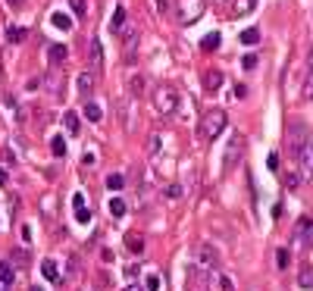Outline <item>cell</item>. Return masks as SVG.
<instances>
[{"label": "cell", "instance_id": "bcb514c9", "mask_svg": "<svg viewBox=\"0 0 313 291\" xmlns=\"http://www.w3.org/2000/svg\"><path fill=\"white\" fill-rule=\"evenodd\" d=\"M125 291H147V288H141V285H129Z\"/></svg>", "mask_w": 313, "mask_h": 291}, {"label": "cell", "instance_id": "7dc6e473", "mask_svg": "<svg viewBox=\"0 0 313 291\" xmlns=\"http://www.w3.org/2000/svg\"><path fill=\"white\" fill-rule=\"evenodd\" d=\"M307 60H310V72H313V47H310V56H307Z\"/></svg>", "mask_w": 313, "mask_h": 291}, {"label": "cell", "instance_id": "8d00e7d4", "mask_svg": "<svg viewBox=\"0 0 313 291\" xmlns=\"http://www.w3.org/2000/svg\"><path fill=\"white\" fill-rule=\"evenodd\" d=\"M166 197H172V201H176V197H182V185H169V188H166Z\"/></svg>", "mask_w": 313, "mask_h": 291}, {"label": "cell", "instance_id": "d6a6232c", "mask_svg": "<svg viewBox=\"0 0 313 291\" xmlns=\"http://www.w3.org/2000/svg\"><path fill=\"white\" fill-rule=\"evenodd\" d=\"M304 97L313 103V72H310V75H307V81H304Z\"/></svg>", "mask_w": 313, "mask_h": 291}, {"label": "cell", "instance_id": "4dcf8cb0", "mask_svg": "<svg viewBox=\"0 0 313 291\" xmlns=\"http://www.w3.org/2000/svg\"><path fill=\"white\" fill-rule=\"evenodd\" d=\"M75 219H78V223H91V210H85V207H75Z\"/></svg>", "mask_w": 313, "mask_h": 291}, {"label": "cell", "instance_id": "5bb4252c", "mask_svg": "<svg viewBox=\"0 0 313 291\" xmlns=\"http://www.w3.org/2000/svg\"><path fill=\"white\" fill-rule=\"evenodd\" d=\"M204 270H207V266H188V279H191L194 285H201V288L210 285V282H207V273H204Z\"/></svg>", "mask_w": 313, "mask_h": 291}, {"label": "cell", "instance_id": "ba28073f", "mask_svg": "<svg viewBox=\"0 0 313 291\" xmlns=\"http://www.w3.org/2000/svg\"><path fill=\"white\" fill-rule=\"evenodd\" d=\"M295 241L301 244V248H313V223H310V219H301V223H298V232H295Z\"/></svg>", "mask_w": 313, "mask_h": 291}, {"label": "cell", "instance_id": "f907efd6", "mask_svg": "<svg viewBox=\"0 0 313 291\" xmlns=\"http://www.w3.org/2000/svg\"><path fill=\"white\" fill-rule=\"evenodd\" d=\"M213 3H229V0H213Z\"/></svg>", "mask_w": 313, "mask_h": 291}, {"label": "cell", "instance_id": "f35d334b", "mask_svg": "<svg viewBox=\"0 0 313 291\" xmlns=\"http://www.w3.org/2000/svg\"><path fill=\"white\" fill-rule=\"evenodd\" d=\"M266 166H270V169L276 172V169H279V157H276V154H270V160H266Z\"/></svg>", "mask_w": 313, "mask_h": 291}, {"label": "cell", "instance_id": "d4e9b609", "mask_svg": "<svg viewBox=\"0 0 313 291\" xmlns=\"http://www.w3.org/2000/svg\"><path fill=\"white\" fill-rule=\"evenodd\" d=\"M298 285H301V288H313V270H310V266H304V270H301Z\"/></svg>", "mask_w": 313, "mask_h": 291}, {"label": "cell", "instance_id": "681fc988", "mask_svg": "<svg viewBox=\"0 0 313 291\" xmlns=\"http://www.w3.org/2000/svg\"><path fill=\"white\" fill-rule=\"evenodd\" d=\"M28 291H41V288H38V285H31V288H28Z\"/></svg>", "mask_w": 313, "mask_h": 291}, {"label": "cell", "instance_id": "9a60e30c", "mask_svg": "<svg viewBox=\"0 0 313 291\" xmlns=\"http://www.w3.org/2000/svg\"><path fill=\"white\" fill-rule=\"evenodd\" d=\"M41 273H44V279H47V282H60V285H63V279H60V273H56L53 260H44V263H41Z\"/></svg>", "mask_w": 313, "mask_h": 291}, {"label": "cell", "instance_id": "f546056e", "mask_svg": "<svg viewBox=\"0 0 313 291\" xmlns=\"http://www.w3.org/2000/svg\"><path fill=\"white\" fill-rule=\"evenodd\" d=\"M129 91H132V94H141V91H144V78L141 75H132L129 78Z\"/></svg>", "mask_w": 313, "mask_h": 291}, {"label": "cell", "instance_id": "1f68e13d", "mask_svg": "<svg viewBox=\"0 0 313 291\" xmlns=\"http://www.w3.org/2000/svg\"><path fill=\"white\" fill-rule=\"evenodd\" d=\"M276 266H279V270H285V266H288V251L285 248L276 251Z\"/></svg>", "mask_w": 313, "mask_h": 291}, {"label": "cell", "instance_id": "ab89813d", "mask_svg": "<svg viewBox=\"0 0 313 291\" xmlns=\"http://www.w3.org/2000/svg\"><path fill=\"white\" fill-rule=\"evenodd\" d=\"M285 185H288V188H298V185H301V179H298V176H295V172H292V176H288V179H285Z\"/></svg>", "mask_w": 313, "mask_h": 291}, {"label": "cell", "instance_id": "ee69618b", "mask_svg": "<svg viewBox=\"0 0 313 291\" xmlns=\"http://www.w3.org/2000/svg\"><path fill=\"white\" fill-rule=\"evenodd\" d=\"M157 9H160V13H166V9H169V3H166V0H157Z\"/></svg>", "mask_w": 313, "mask_h": 291}, {"label": "cell", "instance_id": "c3c4849f", "mask_svg": "<svg viewBox=\"0 0 313 291\" xmlns=\"http://www.w3.org/2000/svg\"><path fill=\"white\" fill-rule=\"evenodd\" d=\"M9 3H13V6H22V3H25V0H9Z\"/></svg>", "mask_w": 313, "mask_h": 291}, {"label": "cell", "instance_id": "836d02e7", "mask_svg": "<svg viewBox=\"0 0 313 291\" xmlns=\"http://www.w3.org/2000/svg\"><path fill=\"white\" fill-rule=\"evenodd\" d=\"M144 288H147V291H160V276H147Z\"/></svg>", "mask_w": 313, "mask_h": 291}, {"label": "cell", "instance_id": "d6986e66", "mask_svg": "<svg viewBox=\"0 0 313 291\" xmlns=\"http://www.w3.org/2000/svg\"><path fill=\"white\" fill-rule=\"evenodd\" d=\"M50 22H53V28H60V31H69V28H72V19H69L66 13H53Z\"/></svg>", "mask_w": 313, "mask_h": 291}, {"label": "cell", "instance_id": "4316f807", "mask_svg": "<svg viewBox=\"0 0 313 291\" xmlns=\"http://www.w3.org/2000/svg\"><path fill=\"white\" fill-rule=\"evenodd\" d=\"M219 41H223V38H219V31H213V34H207V38L201 41V47H204V50H216Z\"/></svg>", "mask_w": 313, "mask_h": 291}, {"label": "cell", "instance_id": "484cf974", "mask_svg": "<svg viewBox=\"0 0 313 291\" xmlns=\"http://www.w3.org/2000/svg\"><path fill=\"white\" fill-rule=\"evenodd\" d=\"M257 0H235V16H248Z\"/></svg>", "mask_w": 313, "mask_h": 291}, {"label": "cell", "instance_id": "277c9868", "mask_svg": "<svg viewBox=\"0 0 313 291\" xmlns=\"http://www.w3.org/2000/svg\"><path fill=\"white\" fill-rule=\"evenodd\" d=\"M204 13L201 0H179V22L182 25H191V22H198Z\"/></svg>", "mask_w": 313, "mask_h": 291}, {"label": "cell", "instance_id": "6da1fadb", "mask_svg": "<svg viewBox=\"0 0 313 291\" xmlns=\"http://www.w3.org/2000/svg\"><path fill=\"white\" fill-rule=\"evenodd\" d=\"M226 110L223 107H213V110H207L204 116H201V122H198V132H201V138L204 141H213V138H219L226 132Z\"/></svg>", "mask_w": 313, "mask_h": 291}, {"label": "cell", "instance_id": "ffe728a7", "mask_svg": "<svg viewBox=\"0 0 313 291\" xmlns=\"http://www.w3.org/2000/svg\"><path fill=\"white\" fill-rule=\"evenodd\" d=\"M238 38H241V44H248V47H254V44L260 41V28H245V31L238 34Z\"/></svg>", "mask_w": 313, "mask_h": 291}, {"label": "cell", "instance_id": "74e56055", "mask_svg": "<svg viewBox=\"0 0 313 291\" xmlns=\"http://www.w3.org/2000/svg\"><path fill=\"white\" fill-rule=\"evenodd\" d=\"M94 163H97V157H94V150H88V147H85V166H94Z\"/></svg>", "mask_w": 313, "mask_h": 291}, {"label": "cell", "instance_id": "30bf717a", "mask_svg": "<svg viewBox=\"0 0 313 291\" xmlns=\"http://www.w3.org/2000/svg\"><path fill=\"white\" fill-rule=\"evenodd\" d=\"M107 210H110V216L113 219H122L125 213H129V204L122 201V197H110V204H107Z\"/></svg>", "mask_w": 313, "mask_h": 291}, {"label": "cell", "instance_id": "83f0119b", "mask_svg": "<svg viewBox=\"0 0 313 291\" xmlns=\"http://www.w3.org/2000/svg\"><path fill=\"white\" fill-rule=\"evenodd\" d=\"M63 122H66V129L72 132V135H78V116L69 110V113H63Z\"/></svg>", "mask_w": 313, "mask_h": 291}, {"label": "cell", "instance_id": "52a82bcc", "mask_svg": "<svg viewBox=\"0 0 313 291\" xmlns=\"http://www.w3.org/2000/svg\"><path fill=\"white\" fill-rule=\"evenodd\" d=\"M198 263L207 266V270H216V266H219V254H216L213 244H201V248H198Z\"/></svg>", "mask_w": 313, "mask_h": 291}, {"label": "cell", "instance_id": "2e32d148", "mask_svg": "<svg viewBox=\"0 0 313 291\" xmlns=\"http://www.w3.org/2000/svg\"><path fill=\"white\" fill-rule=\"evenodd\" d=\"M122 25H125V6H116V13H113V19H110V31L119 34Z\"/></svg>", "mask_w": 313, "mask_h": 291}, {"label": "cell", "instance_id": "d590c367", "mask_svg": "<svg viewBox=\"0 0 313 291\" xmlns=\"http://www.w3.org/2000/svg\"><path fill=\"white\" fill-rule=\"evenodd\" d=\"M241 66H245V69H254V66H257V53H245V60H241Z\"/></svg>", "mask_w": 313, "mask_h": 291}, {"label": "cell", "instance_id": "7c38bea8", "mask_svg": "<svg viewBox=\"0 0 313 291\" xmlns=\"http://www.w3.org/2000/svg\"><path fill=\"white\" fill-rule=\"evenodd\" d=\"M75 88H78V94H91V88H94V72H82L75 78Z\"/></svg>", "mask_w": 313, "mask_h": 291}, {"label": "cell", "instance_id": "b9f144b4", "mask_svg": "<svg viewBox=\"0 0 313 291\" xmlns=\"http://www.w3.org/2000/svg\"><path fill=\"white\" fill-rule=\"evenodd\" d=\"M157 150H160V135L150 138V154H157Z\"/></svg>", "mask_w": 313, "mask_h": 291}, {"label": "cell", "instance_id": "ac0fdd59", "mask_svg": "<svg viewBox=\"0 0 313 291\" xmlns=\"http://www.w3.org/2000/svg\"><path fill=\"white\" fill-rule=\"evenodd\" d=\"M103 185H107L110 191H122V188H125V176H119V172H110Z\"/></svg>", "mask_w": 313, "mask_h": 291}, {"label": "cell", "instance_id": "3957f363", "mask_svg": "<svg viewBox=\"0 0 313 291\" xmlns=\"http://www.w3.org/2000/svg\"><path fill=\"white\" fill-rule=\"evenodd\" d=\"M310 138H313V135L307 132V125H304V122H292V125H288V138H285V141H288V154L298 160V157H301V150L307 147Z\"/></svg>", "mask_w": 313, "mask_h": 291}, {"label": "cell", "instance_id": "e575fe53", "mask_svg": "<svg viewBox=\"0 0 313 291\" xmlns=\"http://www.w3.org/2000/svg\"><path fill=\"white\" fill-rule=\"evenodd\" d=\"M72 9H75V16L82 19L85 13H88V6H85V0H72Z\"/></svg>", "mask_w": 313, "mask_h": 291}, {"label": "cell", "instance_id": "9c48e42d", "mask_svg": "<svg viewBox=\"0 0 313 291\" xmlns=\"http://www.w3.org/2000/svg\"><path fill=\"white\" fill-rule=\"evenodd\" d=\"M298 163H301V169H304V176H313V138L307 141V147L301 150V157H298Z\"/></svg>", "mask_w": 313, "mask_h": 291}, {"label": "cell", "instance_id": "e0dca14e", "mask_svg": "<svg viewBox=\"0 0 313 291\" xmlns=\"http://www.w3.org/2000/svg\"><path fill=\"white\" fill-rule=\"evenodd\" d=\"M219 88H223V72L210 69V72H207V91H219Z\"/></svg>", "mask_w": 313, "mask_h": 291}, {"label": "cell", "instance_id": "44dd1931", "mask_svg": "<svg viewBox=\"0 0 313 291\" xmlns=\"http://www.w3.org/2000/svg\"><path fill=\"white\" fill-rule=\"evenodd\" d=\"M125 248H129L132 254H141V251H144V241L138 238V235H132V232H129V235H125Z\"/></svg>", "mask_w": 313, "mask_h": 291}, {"label": "cell", "instance_id": "7bdbcfd3", "mask_svg": "<svg viewBox=\"0 0 313 291\" xmlns=\"http://www.w3.org/2000/svg\"><path fill=\"white\" fill-rule=\"evenodd\" d=\"M72 207H85V194H72Z\"/></svg>", "mask_w": 313, "mask_h": 291}, {"label": "cell", "instance_id": "f1b7e54d", "mask_svg": "<svg viewBox=\"0 0 313 291\" xmlns=\"http://www.w3.org/2000/svg\"><path fill=\"white\" fill-rule=\"evenodd\" d=\"M85 116H88L91 122H100V119H103V110L97 107V103H88V107H85Z\"/></svg>", "mask_w": 313, "mask_h": 291}, {"label": "cell", "instance_id": "7402d4cb", "mask_svg": "<svg viewBox=\"0 0 313 291\" xmlns=\"http://www.w3.org/2000/svg\"><path fill=\"white\" fill-rule=\"evenodd\" d=\"M9 282H13V263L3 260L0 263V285H9Z\"/></svg>", "mask_w": 313, "mask_h": 291}, {"label": "cell", "instance_id": "603a6c76", "mask_svg": "<svg viewBox=\"0 0 313 291\" xmlns=\"http://www.w3.org/2000/svg\"><path fill=\"white\" fill-rule=\"evenodd\" d=\"M50 150H53V157H60V160L66 157V141H63L60 135H53V138H50Z\"/></svg>", "mask_w": 313, "mask_h": 291}, {"label": "cell", "instance_id": "7a4b0ae2", "mask_svg": "<svg viewBox=\"0 0 313 291\" xmlns=\"http://www.w3.org/2000/svg\"><path fill=\"white\" fill-rule=\"evenodd\" d=\"M176 107H179L176 88H172V85H160V88H154V110H157L160 116H172V113H176Z\"/></svg>", "mask_w": 313, "mask_h": 291}, {"label": "cell", "instance_id": "5b68a950", "mask_svg": "<svg viewBox=\"0 0 313 291\" xmlns=\"http://www.w3.org/2000/svg\"><path fill=\"white\" fill-rule=\"evenodd\" d=\"M119 38H122V47H125V60H135V47H138V28L132 25V22H125V25H122V31H119Z\"/></svg>", "mask_w": 313, "mask_h": 291}, {"label": "cell", "instance_id": "f6af8a7d", "mask_svg": "<svg viewBox=\"0 0 313 291\" xmlns=\"http://www.w3.org/2000/svg\"><path fill=\"white\" fill-rule=\"evenodd\" d=\"M0 185H6V169L0 166Z\"/></svg>", "mask_w": 313, "mask_h": 291}, {"label": "cell", "instance_id": "4fadbf2b", "mask_svg": "<svg viewBox=\"0 0 313 291\" xmlns=\"http://www.w3.org/2000/svg\"><path fill=\"white\" fill-rule=\"evenodd\" d=\"M47 53H50V66H56V69H60V66L66 63V56H69V50L63 47V44H53Z\"/></svg>", "mask_w": 313, "mask_h": 291}, {"label": "cell", "instance_id": "cb8c5ba5", "mask_svg": "<svg viewBox=\"0 0 313 291\" xmlns=\"http://www.w3.org/2000/svg\"><path fill=\"white\" fill-rule=\"evenodd\" d=\"M22 38H25V28H19V25H9V28H6V41H9V44H19Z\"/></svg>", "mask_w": 313, "mask_h": 291}, {"label": "cell", "instance_id": "8992f818", "mask_svg": "<svg viewBox=\"0 0 313 291\" xmlns=\"http://www.w3.org/2000/svg\"><path fill=\"white\" fill-rule=\"evenodd\" d=\"M241 150H245V138H241V135H232V141H229V147H226V169H232V166L238 163Z\"/></svg>", "mask_w": 313, "mask_h": 291}, {"label": "cell", "instance_id": "8fae6325", "mask_svg": "<svg viewBox=\"0 0 313 291\" xmlns=\"http://www.w3.org/2000/svg\"><path fill=\"white\" fill-rule=\"evenodd\" d=\"M88 50H91V69H100V63H103V47H100V41L91 38V41H88Z\"/></svg>", "mask_w": 313, "mask_h": 291}, {"label": "cell", "instance_id": "60d3db41", "mask_svg": "<svg viewBox=\"0 0 313 291\" xmlns=\"http://www.w3.org/2000/svg\"><path fill=\"white\" fill-rule=\"evenodd\" d=\"M219 282H223V291H235V285H232V279H229V276H223Z\"/></svg>", "mask_w": 313, "mask_h": 291}]
</instances>
